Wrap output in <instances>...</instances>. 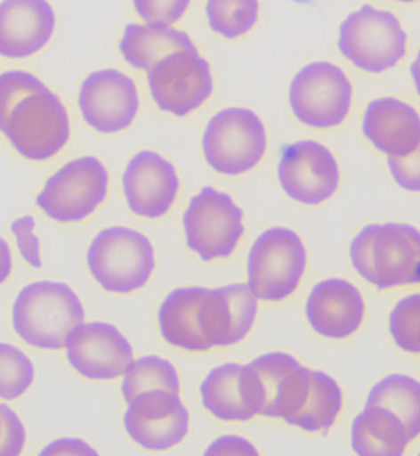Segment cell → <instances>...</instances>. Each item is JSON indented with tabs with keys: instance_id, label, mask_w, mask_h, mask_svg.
Masks as SVG:
<instances>
[{
	"instance_id": "obj_35",
	"label": "cell",
	"mask_w": 420,
	"mask_h": 456,
	"mask_svg": "<svg viewBox=\"0 0 420 456\" xmlns=\"http://www.w3.org/2000/svg\"><path fill=\"white\" fill-rule=\"evenodd\" d=\"M36 221L32 216H24L12 222L11 231L13 232L20 255L27 264L35 269L42 267L41 242L35 235Z\"/></svg>"
},
{
	"instance_id": "obj_32",
	"label": "cell",
	"mask_w": 420,
	"mask_h": 456,
	"mask_svg": "<svg viewBox=\"0 0 420 456\" xmlns=\"http://www.w3.org/2000/svg\"><path fill=\"white\" fill-rule=\"evenodd\" d=\"M45 87L44 82L30 72L15 69L0 74V130L17 102Z\"/></svg>"
},
{
	"instance_id": "obj_26",
	"label": "cell",
	"mask_w": 420,
	"mask_h": 456,
	"mask_svg": "<svg viewBox=\"0 0 420 456\" xmlns=\"http://www.w3.org/2000/svg\"><path fill=\"white\" fill-rule=\"evenodd\" d=\"M242 367L225 363L213 368L200 385L203 406L214 418L223 421H249L254 418L240 387Z\"/></svg>"
},
{
	"instance_id": "obj_27",
	"label": "cell",
	"mask_w": 420,
	"mask_h": 456,
	"mask_svg": "<svg viewBox=\"0 0 420 456\" xmlns=\"http://www.w3.org/2000/svg\"><path fill=\"white\" fill-rule=\"evenodd\" d=\"M367 405L382 406L395 413L410 439L420 435V382L409 376L385 377L371 388Z\"/></svg>"
},
{
	"instance_id": "obj_3",
	"label": "cell",
	"mask_w": 420,
	"mask_h": 456,
	"mask_svg": "<svg viewBox=\"0 0 420 456\" xmlns=\"http://www.w3.org/2000/svg\"><path fill=\"white\" fill-rule=\"evenodd\" d=\"M87 264L103 290L130 294L150 280L155 269L154 248L148 237L133 228L109 227L91 242Z\"/></svg>"
},
{
	"instance_id": "obj_14",
	"label": "cell",
	"mask_w": 420,
	"mask_h": 456,
	"mask_svg": "<svg viewBox=\"0 0 420 456\" xmlns=\"http://www.w3.org/2000/svg\"><path fill=\"white\" fill-rule=\"evenodd\" d=\"M78 105L85 121L96 132H123L138 115V89L123 72L100 69L82 82Z\"/></svg>"
},
{
	"instance_id": "obj_37",
	"label": "cell",
	"mask_w": 420,
	"mask_h": 456,
	"mask_svg": "<svg viewBox=\"0 0 420 456\" xmlns=\"http://www.w3.org/2000/svg\"><path fill=\"white\" fill-rule=\"evenodd\" d=\"M206 456L212 455H258V450L252 445L251 442L240 436H223L215 440L206 449Z\"/></svg>"
},
{
	"instance_id": "obj_38",
	"label": "cell",
	"mask_w": 420,
	"mask_h": 456,
	"mask_svg": "<svg viewBox=\"0 0 420 456\" xmlns=\"http://www.w3.org/2000/svg\"><path fill=\"white\" fill-rule=\"evenodd\" d=\"M45 455H97L96 450L80 439H60L45 446L41 452Z\"/></svg>"
},
{
	"instance_id": "obj_8",
	"label": "cell",
	"mask_w": 420,
	"mask_h": 456,
	"mask_svg": "<svg viewBox=\"0 0 420 456\" xmlns=\"http://www.w3.org/2000/svg\"><path fill=\"white\" fill-rule=\"evenodd\" d=\"M109 173L96 157L71 160L47 182L36 203L61 224L80 222L96 211L108 196Z\"/></svg>"
},
{
	"instance_id": "obj_28",
	"label": "cell",
	"mask_w": 420,
	"mask_h": 456,
	"mask_svg": "<svg viewBox=\"0 0 420 456\" xmlns=\"http://www.w3.org/2000/svg\"><path fill=\"white\" fill-rule=\"evenodd\" d=\"M123 395L129 403L142 392L167 390L179 394L181 381L172 362L158 355H145L133 361L124 375Z\"/></svg>"
},
{
	"instance_id": "obj_40",
	"label": "cell",
	"mask_w": 420,
	"mask_h": 456,
	"mask_svg": "<svg viewBox=\"0 0 420 456\" xmlns=\"http://www.w3.org/2000/svg\"><path fill=\"white\" fill-rule=\"evenodd\" d=\"M410 74H412L414 85H416V89L420 95V50L418 57H416V60L412 63V67H410Z\"/></svg>"
},
{
	"instance_id": "obj_22",
	"label": "cell",
	"mask_w": 420,
	"mask_h": 456,
	"mask_svg": "<svg viewBox=\"0 0 420 456\" xmlns=\"http://www.w3.org/2000/svg\"><path fill=\"white\" fill-rule=\"evenodd\" d=\"M206 288H179L167 295L159 309L161 336L169 345L189 352L213 348L200 330V303Z\"/></svg>"
},
{
	"instance_id": "obj_4",
	"label": "cell",
	"mask_w": 420,
	"mask_h": 456,
	"mask_svg": "<svg viewBox=\"0 0 420 456\" xmlns=\"http://www.w3.org/2000/svg\"><path fill=\"white\" fill-rule=\"evenodd\" d=\"M0 132L23 158L45 162L66 147L71 124L60 97L45 87L17 102Z\"/></svg>"
},
{
	"instance_id": "obj_12",
	"label": "cell",
	"mask_w": 420,
	"mask_h": 456,
	"mask_svg": "<svg viewBox=\"0 0 420 456\" xmlns=\"http://www.w3.org/2000/svg\"><path fill=\"white\" fill-rule=\"evenodd\" d=\"M279 179L290 199L316 206L334 196L339 188L340 170L325 145L303 140L283 149Z\"/></svg>"
},
{
	"instance_id": "obj_34",
	"label": "cell",
	"mask_w": 420,
	"mask_h": 456,
	"mask_svg": "<svg viewBox=\"0 0 420 456\" xmlns=\"http://www.w3.org/2000/svg\"><path fill=\"white\" fill-rule=\"evenodd\" d=\"M27 433L22 419L0 403V456H18L23 452Z\"/></svg>"
},
{
	"instance_id": "obj_16",
	"label": "cell",
	"mask_w": 420,
	"mask_h": 456,
	"mask_svg": "<svg viewBox=\"0 0 420 456\" xmlns=\"http://www.w3.org/2000/svg\"><path fill=\"white\" fill-rule=\"evenodd\" d=\"M123 185L127 205L133 214L159 218L174 205L181 182L169 160L155 151H144L127 164Z\"/></svg>"
},
{
	"instance_id": "obj_36",
	"label": "cell",
	"mask_w": 420,
	"mask_h": 456,
	"mask_svg": "<svg viewBox=\"0 0 420 456\" xmlns=\"http://www.w3.org/2000/svg\"><path fill=\"white\" fill-rule=\"evenodd\" d=\"M388 166L399 187L409 191H420V144L407 157L388 155Z\"/></svg>"
},
{
	"instance_id": "obj_41",
	"label": "cell",
	"mask_w": 420,
	"mask_h": 456,
	"mask_svg": "<svg viewBox=\"0 0 420 456\" xmlns=\"http://www.w3.org/2000/svg\"><path fill=\"white\" fill-rule=\"evenodd\" d=\"M397 2L412 3L414 0H397Z\"/></svg>"
},
{
	"instance_id": "obj_19",
	"label": "cell",
	"mask_w": 420,
	"mask_h": 456,
	"mask_svg": "<svg viewBox=\"0 0 420 456\" xmlns=\"http://www.w3.org/2000/svg\"><path fill=\"white\" fill-rule=\"evenodd\" d=\"M364 315V297L355 285L343 279L319 281L307 299V321L325 338H348L361 327Z\"/></svg>"
},
{
	"instance_id": "obj_13",
	"label": "cell",
	"mask_w": 420,
	"mask_h": 456,
	"mask_svg": "<svg viewBox=\"0 0 420 456\" xmlns=\"http://www.w3.org/2000/svg\"><path fill=\"white\" fill-rule=\"evenodd\" d=\"M190 416L179 394L167 390L142 392L129 403L124 425L131 439L144 449L174 448L189 433Z\"/></svg>"
},
{
	"instance_id": "obj_24",
	"label": "cell",
	"mask_w": 420,
	"mask_h": 456,
	"mask_svg": "<svg viewBox=\"0 0 420 456\" xmlns=\"http://www.w3.org/2000/svg\"><path fill=\"white\" fill-rule=\"evenodd\" d=\"M196 50L193 41L182 30L151 24H129L120 42V51L126 62L145 71H150L159 61L174 52Z\"/></svg>"
},
{
	"instance_id": "obj_20",
	"label": "cell",
	"mask_w": 420,
	"mask_h": 456,
	"mask_svg": "<svg viewBox=\"0 0 420 456\" xmlns=\"http://www.w3.org/2000/svg\"><path fill=\"white\" fill-rule=\"evenodd\" d=\"M362 132L377 151L407 157L419 147L420 117L416 109L394 97L374 100L365 111Z\"/></svg>"
},
{
	"instance_id": "obj_25",
	"label": "cell",
	"mask_w": 420,
	"mask_h": 456,
	"mask_svg": "<svg viewBox=\"0 0 420 456\" xmlns=\"http://www.w3.org/2000/svg\"><path fill=\"white\" fill-rule=\"evenodd\" d=\"M343 403L339 383L327 373L311 370L306 390L286 422L307 433H327L336 421Z\"/></svg>"
},
{
	"instance_id": "obj_1",
	"label": "cell",
	"mask_w": 420,
	"mask_h": 456,
	"mask_svg": "<svg viewBox=\"0 0 420 456\" xmlns=\"http://www.w3.org/2000/svg\"><path fill=\"white\" fill-rule=\"evenodd\" d=\"M352 266L377 289L420 284V231L407 224H369L350 246Z\"/></svg>"
},
{
	"instance_id": "obj_39",
	"label": "cell",
	"mask_w": 420,
	"mask_h": 456,
	"mask_svg": "<svg viewBox=\"0 0 420 456\" xmlns=\"http://www.w3.org/2000/svg\"><path fill=\"white\" fill-rule=\"evenodd\" d=\"M13 269L11 248L3 237H0V285L7 281Z\"/></svg>"
},
{
	"instance_id": "obj_21",
	"label": "cell",
	"mask_w": 420,
	"mask_h": 456,
	"mask_svg": "<svg viewBox=\"0 0 420 456\" xmlns=\"http://www.w3.org/2000/svg\"><path fill=\"white\" fill-rule=\"evenodd\" d=\"M298 366L300 362L292 355L273 352L261 355L242 367L240 387L246 406L254 416L277 419V406L283 385Z\"/></svg>"
},
{
	"instance_id": "obj_9",
	"label": "cell",
	"mask_w": 420,
	"mask_h": 456,
	"mask_svg": "<svg viewBox=\"0 0 420 456\" xmlns=\"http://www.w3.org/2000/svg\"><path fill=\"white\" fill-rule=\"evenodd\" d=\"M182 222L189 248L204 263L230 256L245 232L242 209L230 194L213 187L190 200Z\"/></svg>"
},
{
	"instance_id": "obj_23",
	"label": "cell",
	"mask_w": 420,
	"mask_h": 456,
	"mask_svg": "<svg viewBox=\"0 0 420 456\" xmlns=\"http://www.w3.org/2000/svg\"><path fill=\"white\" fill-rule=\"evenodd\" d=\"M412 442L395 413L382 406H365L351 428V446L360 456H401Z\"/></svg>"
},
{
	"instance_id": "obj_33",
	"label": "cell",
	"mask_w": 420,
	"mask_h": 456,
	"mask_svg": "<svg viewBox=\"0 0 420 456\" xmlns=\"http://www.w3.org/2000/svg\"><path fill=\"white\" fill-rule=\"evenodd\" d=\"M190 0H133L141 20L151 26L169 27L181 20Z\"/></svg>"
},
{
	"instance_id": "obj_11",
	"label": "cell",
	"mask_w": 420,
	"mask_h": 456,
	"mask_svg": "<svg viewBox=\"0 0 420 456\" xmlns=\"http://www.w3.org/2000/svg\"><path fill=\"white\" fill-rule=\"evenodd\" d=\"M151 96L161 111L187 117L213 93L208 61L199 52L179 51L159 61L148 76Z\"/></svg>"
},
{
	"instance_id": "obj_7",
	"label": "cell",
	"mask_w": 420,
	"mask_h": 456,
	"mask_svg": "<svg viewBox=\"0 0 420 456\" xmlns=\"http://www.w3.org/2000/svg\"><path fill=\"white\" fill-rule=\"evenodd\" d=\"M263 123L249 109L230 108L210 118L203 135L206 162L215 172L239 175L258 166L266 153Z\"/></svg>"
},
{
	"instance_id": "obj_18",
	"label": "cell",
	"mask_w": 420,
	"mask_h": 456,
	"mask_svg": "<svg viewBox=\"0 0 420 456\" xmlns=\"http://www.w3.org/2000/svg\"><path fill=\"white\" fill-rule=\"evenodd\" d=\"M56 28V13L48 0H3L0 3V56L20 60L44 50Z\"/></svg>"
},
{
	"instance_id": "obj_30",
	"label": "cell",
	"mask_w": 420,
	"mask_h": 456,
	"mask_svg": "<svg viewBox=\"0 0 420 456\" xmlns=\"http://www.w3.org/2000/svg\"><path fill=\"white\" fill-rule=\"evenodd\" d=\"M35 381V366L28 355L15 346L0 343V398L17 400Z\"/></svg>"
},
{
	"instance_id": "obj_17",
	"label": "cell",
	"mask_w": 420,
	"mask_h": 456,
	"mask_svg": "<svg viewBox=\"0 0 420 456\" xmlns=\"http://www.w3.org/2000/svg\"><path fill=\"white\" fill-rule=\"evenodd\" d=\"M257 297L248 285L208 289L200 303V330L213 346L238 345L257 317Z\"/></svg>"
},
{
	"instance_id": "obj_2",
	"label": "cell",
	"mask_w": 420,
	"mask_h": 456,
	"mask_svg": "<svg viewBox=\"0 0 420 456\" xmlns=\"http://www.w3.org/2000/svg\"><path fill=\"white\" fill-rule=\"evenodd\" d=\"M14 330L36 348H65L75 328L85 322L80 297L65 282L36 281L18 294L12 312Z\"/></svg>"
},
{
	"instance_id": "obj_29",
	"label": "cell",
	"mask_w": 420,
	"mask_h": 456,
	"mask_svg": "<svg viewBox=\"0 0 420 456\" xmlns=\"http://www.w3.org/2000/svg\"><path fill=\"white\" fill-rule=\"evenodd\" d=\"M258 13V0H208L206 3L210 28L228 39L246 35L257 23Z\"/></svg>"
},
{
	"instance_id": "obj_15",
	"label": "cell",
	"mask_w": 420,
	"mask_h": 456,
	"mask_svg": "<svg viewBox=\"0 0 420 456\" xmlns=\"http://www.w3.org/2000/svg\"><path fill=\"white\" fill-rule=\"evenodd\" d=\"M66 348L69 364L90 379H117L133 361L126 337L115 325L103 322L78 325L69 334Z\"/></svg>"
},
{
	"instance_id": "obj_10",
	"label": "cell",
	"mask_w": 420,
	"mask_h": 456,
	"mask_svg": "<svg viewBox=\"0 0 420 456\" xmlns=\"http://www.w3.org/2000/svg\"><path fill=\"white\" fill-rule=\"evenodd\" d=\"M351 102V82L333 63H310L291 82V109L304 126L321 129L340 126Z\"/></svg>"
},
{
	"instance_id": "obj_6",
	"label": "cell",
	"mask_w": 420,
	"mask_h": 456,
	"mask_svg": "<svg viewBox=\"0 0 420 456\" xmlns=\"http://www.w3.org/2000/svg\"><path fill=\"white\" fill-rule=\"evenodd\" d=\"M339 50L362 71L382 74L406 56L407 33L391 12L364 5L341 23Z\"/></svg>"
},
{
	"instance_id": "obj_31",
	"label": "cell",
	"mask_w": 420,
	"mask_h": 456,
	"mask_svg": "<svg viewBox=\"0 0 420 456\" xmlns=\"http://www.w3.org/2000/svg\"><path fill=\"white\" fill-rule=\"evenodd\" d=\"M389 328L399 348L420 354V294L409 295L395 305Z\"/></svg>"
},
{
	"instance_id": "obj_5",
	"label": "cell",
	"mask_w": 420,
	"mask_h": 456,
	"mask_svg": "<svg viewBox=\"0 0 420 456\" xmlns=\"http://www.w3.org/2000/svg\"><path fill=\"white\" fill-rule=\"evenodd\" d=\"M306 265L301 237L290 228H270L249 251L248 287L257 299L281 302L296 291Z\"/></svg>"
}]
</instances>
